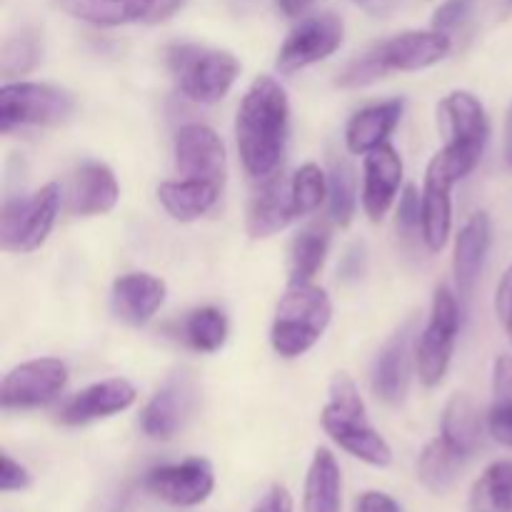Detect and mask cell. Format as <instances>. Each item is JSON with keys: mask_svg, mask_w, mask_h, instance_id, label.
<instances>
[{"mask_svg": "<svg viewBox=\"0 0 512 512\" xmlns=\"http://www.w3.org/2000/svg\"><path fill=\"white\" fill-rule=\"evenodd\" d=\"M253 512H293V498H290V493L283 485H273L263 495V500L255 505Z\"/></svg>", "mask_w": 512, "mask_h": 512, "instance_id": "cell-42", "label": "cell"}, {"mask_svg": "<svg viewBox=\"0 0 512 512\" xmlns=\"http://www.w3.org/2000/svg\"><path fill=\"white\" fill-rule=\"evenodd\" d=\"M165 60L180 93L200 105L223 100L240 75V63L233 53L205 45H170Z\"/></svg>", "mask_w": 512, "mask_h": 512, "instance_id": "cell-4", "label": "cell"}, {"mask_svg": "<svg viewBox=\"0 0 512 512\" xmlns=\"http://www.w3.org/2000/svg\"><path fill=\"white\" fill-rule=\"evenodd\" d=\"M495 315L503 323V328L508 330L512 325V263L500 278L498 290H495Z\"/></svg>", "mask_w": 512, "mask_h": 512, "instance_id": "cell-39", "label": "cell"}, {"mask_svg": "<svg viewBox=\"0 0 512 512\" xmlns=\"http://www.w3.org/2000/svg\"><path fill=\"white\" fill-rule=\"evenodd\" d=\"M470 512H512V460L488 465L468 498Z\"/></svg>", "mask_w": 512, "mask_h": 512, "instance_id": "cell-29", "label": "cell"}, {"mask_svg": "<svg viewBox=\"0 0 512 512\" xmlns=\"http://www.w3.org/2000/svg\"><path fill=\"white\" fill-rule=\"evenodd\" d=\"M465 455H460L453 445L443 438L430 440L418 458V480L425 490L433 495H445L455 488L460 473H463Z\"/></svg>", "mask_w": 512, "mask_h": 512, "instance_id": "cell-28", "label": "cell"}, {"mask_svg": "<svg viewBox=\"0 0 512 512\" xmlns=\"http://www.w3.org/2000/svg\"><path fill=\"white\" fill-rule=\"evenodd\" d=\"M290 128V100L283 85L260 75L245 90L235 115L240 163L255 183H268L283 165Z\"/></svg>", "mask_w": 512, "mask_h": 512, "instance_id": "cell-1", "label": "cell"}, {"mask_svg": "<svg viewBox=\"0 0 512 512\" xmlns=\"http://www.w3.org/2000/svg\"><path fill=\"white\" fill-rule=\"evenodd\" d=\"M275 3H278V10L285 18H300L315 0H275Z\"/></svg>", "mask_w": 512, "mask_h": 512, "instance_id": "cell-44", "label": "cell"}, {"mask_svg": "<svg viewBox=\"0 0 512 512\" xmlns=\"http://www.w3.org/2000/svg\"><path fill=\"white\" fill-rule=\"evenodd\" d=\"M403 183V158L393 145L370 150L363 160V210L373 223L388 215Z\"/></svg>", "mask_w": 512, "mask_h": 512, "instance_id": "cell-17", "label": "cell"}, {"mask_svg": "<svg viewBox=\"0 0 512 512\" xmlns=\"http://www.w3.org/2000/svg\"><path fill=\"white\" fill-rule=\"evenodd\" d=\"M403 110L405 103L400 98L385 100V103L358 110V113L350 118L348 128H345V145H348V153L368 155L370 150L388 143L390 133L398 128L400 118H403Z\"/></svg>", "mask_w": 512, "mask_h": 512, "instance_id": "cell-23", "label": "cell"}, {"mask_svg": "<svg viewBox=\"0 0 512 512\" xmlns=\"http://www.w3.org/2000/svg\"><path fill=\"white\" fill-rule=\"evenodd\" d=\"M185 0H155L153 10H150V18L148 23H160V20H168L170 15L178 13L183 8Z\"/></svg>", "mask_w": 512, "mask_h": 512, "instance_id": "cell-43", "label": "cell"}, {"mask_svg": "<svg viewBox=\"0 0 512 512\" xmlns=\"http://www.w3.org/2000/svg\"><path fill=\"white\" fill-rule=\"evenodd\" d=\"M295 218H298V213H295L293 205L290 180L275 175L250 200L248 215H245V230L253 240H265L288 228Z\"/></svg>", "mask_w": 512, "mask_h": 512, "instance_id": "cell-21", "label": "cell"}, {"mask_svg": "<svg viewBox=\"0 0 512 512\" xmlns=\"http://www.w3.org/2000/svg\"><path fill=\"white\" fill-rule=\"evenodd\" d=\"M353 3L370 15H385L395 8V0H353Z\"/></svg>", "mask_w": 512, "mask_h": 512, "instance_id": "cell-45", "label": "cell"}, {"mask_svg": "<svg viewBox=\"0 0 512 512\" xmlns=\"http://www.w3.org/2000/svg\"><path fill=\"white\" fill-rule=\"evenodd\" d=\"M58 183H48L28 198L5 200L0 213V245L8 253H33L48 240L60 213Z\"/></svg>", "mask_w": 512, "mask_h": 512, "instance_id": "cell-6", "label": "cell"}, {"mask_svg": "<svg viewBox=\"0 0 512 512\" xmlns=\"http://www.w3.org/2000/svg\"><path fill=\"white\" fill-rule=\"evenodd\" d=\"M490 240H493V228L488 213H473L455 235L453 278L455 290L463 300H470V295L475 293L490 253Z\"/></svg>", "mask_w": 512, "mask_h": 512, "instance_id": "cell-19", "label": "cell"}, {"mask_svg": "<svg viewBox=\"0 0 512 512\" xmlns=\"http://www.w3.org/2000/svg\"><path fill=\"white\" fill-rule=\"evenodd\" d=\"M33 478H30L28 470L18 463V460L10 458L8 453H3L0 458V490L3 493H20V490L30 488Z\"/></svg>", "mask_w": 512, "mask_h": 512, "instance_id": "cell-38", "label": "cell"}, {"mask_svg": "<svg viewBox=\"0 0 512 512\" xmlns=\"http://www.w3.org/2000/svg\"><path fill=\"white\" fill-rule=\"evenodd\" d=\"M345 25L335 13H320L305 18L290 30L285 43L280 45L275 68L283 75H293L298 70L310 68L320 60L330 58L343 45Z\"/></svg>", "mask_w": 512, "mask_h": 512, "instance_id": "cell-9", "label": "cell"}, {"mask_svg": "<svg viewBox=\"0 0 512 512\" xmlns=\"http://www.w3.org/2000/svg\"><path fill=\"white\" fill-rule=\"evenodd\" d=\"M470 13H473V0H445V3L435 10L433 28L448 33V30L460 28V25L470 18Z\"/></svg>", "mask_w": 512, "mask_h": 512, "instance_id": "cell-37", "label": "cell"}, {"mask_svg": "<svg viewBox=\"0 0 512 512\" xmlns=\"http://www.w3.org/2000/svg\"><path fill=\"white\" fill-rule=\"evenodd\" d=\"M343 510V475L335 455L318 448L305 475L303 512H340Z\"/></svg>", "mask_w": 512, "mask_h": 512, "instance_id": "cell-26", "label": "cell"}, {"mask_svg": "<svg viewBox=\"0 0 512 512\" xmlns=\"http://www.w3.org/2000/svg\"><path fill=\"white\" fill-rule=\"evenodd\" d=\"M505 160L512 165V105L508 110V120H505Z\"/></svg>", "mask_w": 512, "mask_h": 512, "instance_id": "cell-46", "label": "cell"}, {"mask_svg": "<svg viewBox=\"0 0 512 512\" xmlns=\"http://www.w3.org/2000/svg\"><path fill=\"white\" fill-rule=\"evenodd\" d=\"M328 395V405L320 413V425H323L325 435L353 458L363 460L373 468H388L393 463V448L370 425L368 410H365L355 380L348 373H335L330 380Z\"/></svg>", "mask_w": 512, "mask_h": 512, "instance_id": "cell-2", "label": "cell"}, {"mask_svg": "<svg viewBox=\"0 0 512 512\" xmlns=\"http://www.w3.org/2000/svg\"><path fill=\"white\" fill-rule=\"evenodd\" d=\"M413 368V323H408L380 348L373 363L370 385H373V393L378 395V400L388 405L403 403L410 388V378H413Z\"/></svg>", "mask_w": 512, "mask_h": 512, "instance_id": "cell-16", "label": "cell"}, {"mask_svg": "<svg viewBox=\"0 0 512 512\" xmlns=\"http://www.w3.org/2000/svg\"><path fill=\"white\" fill-rule=\"evenodd\" d=\"M510 5H512V0H510Z\"/></svg>", "mask_w": 512, "mask_h": 512, "instance_id": "cell-48", "label": "cell"}, {"mask_svg": "<svg viewBox=\"0 0 512 512\" xmlns=\"http://www.w3.org/2000/svg\"><path fill=\"white\" fill-rule=\"evenodd\" d=\"M508 338H510V343H512V325L508 328Z\"/></svg>", "mask_w": 512, "mask_h": 512, "instance_id": "cell-47", "label": "cell"}, {"mask_svg": "<svg viewBox=\"0 0 512 512\" xmlns=\"http://www.w3.org/2000/svg\"><path fill=\"white\" fill-rule=\"evenodd\" d=\"M460 333L458 295L450 285L440 283L433 293L430 318L415 343V373L425 388H438L445 380L453 360L455 343Z\"/></svg>", "mask_w": 512, "mask_h": 512, "instance_id": "cell-5", "label": "cell"}, {"mask_svg": "<svg viewBox=\"0 0 512 512\" xmlns=\"http://www.w3.org/2000/svg\"><path fill=\"white\" fill-rule=\"evenodd\" d=\"M365 273V245L353 243L345 250L343 260H340V275L343 280H358Z\"/></svg>", "mask_w": 512, "mask_h": 512, "instance_id": "cell-40", "label": "cell"}, {"mask_svg": "<svg viewBox=\"0 0 512 512\" xmlns=\"http://www.w3.org/2000/svg\"><path fill=\"white\" fill-rule=\"evenodd\" d=\"M493 405L488 410V433L512 448V358L498 355L493 365Z\"/></svg>", "mask_w": 512, "mask_h": 512, "instance_id": "cell-31", "label": "cell"}, {"mask_svg": "<svg viewBox=\"0 0 512 512\" xmlns=\"http://www.w3.org/2000/svg\"><path fill=\"white\" fill-rule=\"evenodd\" d=\"M485 425L478 408L470 400V395L455 393L443 410V425H440V438L453 445L460 455L473 458L483 448Z\"/></svg>", "mask_w": 512, "mask_h": 512, "instance_id": "cell-27", "label": "cell"}, {"mask_svg": "<svg viewBox=\"0 0 512 512\" xmlns=\"http://www.w3.org/2000/svg\"><path fill=\"white\" fill-rule=\"evenodd\" d=\"M290 190H293L295 213L303 218L315 213L328 200V175L320 170V165L305 163L290 178Z\"/></svg>", "mask_w": 512, "mask_h": 512, "instance_id": "cell-35", "label": "cell"}, {"mask_svg": "<svg viewBox=\"0 0 512 512\" xmlns=\"http://www.w3.org/2000/svg\"><path fill=\"white\" fill-rule=\"evenodd\" d=\"M333 303L328 293L313 283L288 285L275 308L270 345L285 360H295L313 350L328 330Z\"/></svg>", "mask_w": 512, "mask_h": 512, "instance_id": "cell-3", "label": "cell"}, {"mask_svg": "<svg viewBox=\"0 0 512 512\" xmlns=\"http://www.w3.org/2000/svg\"><path fill=\"white\" fill-rule=\"evenodd\" d=\"M175 170L180 178L208 180L223 188L228 160L220 135L203 123L183 125L175 133Z\"/></svg>", "mask_w": 512, "mask_h": 512, "instance_id": "cell-13", "label": "cell"}, {"mask_svg": "<svg viewBox=\"0 0 512 512\" xmlns=\"http://www.w3.org/2000/svg\"><path fill=\"white\" fill-rule=\"evenodd\" d=\"M223 188L208 180H193V178H180V180H165L158 185V200L165 208V213L180 223H190L205 215L208 210L215 208Z\"/></svg>", "mask_w": 512, "mask_h": 512, "instance_id": "cell-25", "label": "cell"}, {"mask_svg": "<svg viewBox=\"0 0 512 512\" xmlns=\"http://www.w3.org/2000/svg\"><path fill=\"white\" fill-rule=\"evenodd\" d=\"M328 215L335 225L348 228L358 208V178L355 168L345 158L335 160L328 173Z\"/></svg>", "mask_w": 512, "mask_h": 512, "instance_id": "cell-32", "label": "cell"}, {"mask_svg": "<svg viewBox=\"0 0 512 512\" xmlns=\"http://www.w3.org/2000/svg\"><path fill=\"white\" fill-rule=\"evenodd\" d=\"M200 390L188 370H175L140 413V428L150 440H170L198 408Z\"/></svg>", "mask_w": 512, "mask_h": 512, "instance_id": "cell-10", "label": "cell"}, {"mask_svg": "<svg viewBox=\"0 0 512 512\" xmlns=\"http://www.w3.org/2000/svg\"><path fill=\"white\" fill-rule=\"evenodd\" d=\"M168 288L160 278L150 273L120 275L110 290V308L113 315L125 325L143 328L155 318L165 303Z\"/></svg>", "mask_w": 512, "mask_h": 512, "instance_id": "cell-18", "label": "cell"}, {"mask_svg": "<svg viewBox=\"0 0 512 512\" xmlns=\"http://www.w3.org/2000/svg\"><path fill=\"white\" fill-rule=\"evenodd\" d=\"M120 185L113 170L98 160H88L73 173L68 190V213L78 218L105 215L118 205Z\"/></svg>", "mask_w": 512, "mask_h": 512, "instance_id": "cell-20", "label": "cell"}, {"mask_svg": "<svg viewBox=\"0 0 512 512\" xmlns=\"http://www.w3.org/2000/svg\"><path fill=\"white\" fill-rule=\"evenodd\" d=\"M75 113V100L68 90L48 83H5L0 88V130L10 133L20 125H60Z\"/></svg>", "mask_w": 512, "mask_h": 512, "instance_id": "cell-7", "label": "cell"}, {"mask_svg": "<svg viewBox=\"0 0 512 512\" xmlns=\"http://www.w3.org/2000/svg\"><path fill=\"white\" fill-rule=\"evenodd\" d=\"M55 8L70 18L95 28H118L128 23H148L155 0H53Z\"/></svg>", "mask_w": 512, "mask_h": 512, "instance_id": "cell-24", "label": "cell"}, {"mask_svg": "<svg viewBox=\"0 0 512 512\" xmlns=\"http://www.w3.org/2000/svg\"><path fill=\"white\" fill-rule=\"evenodd\" d=\"M355 512H403V508L390 495L368 490V493H363L355 500Z\"/></svg>", "mask_w": 512, "mask_h": 512, "instance_id": "cell-41", "label": "cell"}, {"mask_svg": "<svg viewBox=\"0 0 512 512\" xmlns=\"http://www.w3.org/2000/svg\"><path fill=\"white\" fill-rule=\"evenodd\" d=\"M138 398V390L125 378H108L100 383L88 385L80 393H75L63 408L58 410V423L78 428V425L95 423V420L113 418L125 413Z\"/></svg>", "mask_w": 512, "mask_h": 512, "instance_id": "cell-15", "label": "cell"}, {"mask_svg": "<svg viewBox=\"0 0 512 512\" xmlns=\"http://www.w3.org/2000/svg\"><path fill=\"white\" fill-rule=\"evenodd\" d=\"M43 58V43H40L38 30L23 28L15 35H10L0 53V70L5 78L25 75L35 68Z\"/></svg>", "mask_w": 512, "mask_h": 512, "instance_id": "cell-34", "label": "cell"}, {"mask_svg": "<svg viewBox=\"0 0 512 512\" xmlns=\"http://www.w3.org/2000/svg\"><path fill=\"white\" fill-rule=\"evenodd\" d=\"M68 383V365L58 358H38L10 370L0 385L3 410L40 408L63 393Z\"/></svg>", "mask_w": 512, "mask_h": 512, "instance_id": "cell-11", "label": "cell"}, {"mask_svg": "<svg viewBox=\"0 0 512 512\" xmlns=\"http://www.w3.org/2000/svg\"><path fill=\"white\" fill-rule=\"evenodd\" d=\"M438 128L445 135L443 148L478 165L490 138V123L483 103L468 90H453L438 103Z\"/></svg>", "mask_w": 512, "mask_h": 512, "instance_id": "cell-8", "label": "cell"}, {"mask_svg": "<svg viewBox=\"0 0 512 512\" xmlns=\"http://www.w3.org/2000/svg\"><path fill=\"white\" fill-rule=\"evenodd\" d=\"M330 235L320 228H308L298 233L290 243V258H288V273L290 285L313 283L315 275L325 265V255H328Z\"/></svg>", "mask_w": 512, "mask_h": 512, "instance_id": "cell-30", "label": "cell"}, {"mask_svg": "<svg viewBox=\"0 0 512 512\" xmlns=\"http://www.w3.org/2000/svg\"><path fill=\"white\" fill-rule=\"evenodd\" d=\"M455 180L443 170L428 163L423 183V243L430 253H440L448 245L450 228H453V200L450 190Z\"/></svg>", "mask_w": 512, "mask_h": 512, "instance_id": "cell-22", "label": "cell"}, {"mask_svg": "<svg viewBox=\"0 0 512 512\" xmlns=\"http://www.w3.org/2000/svg\"><path fill=\"white\" fill-rule=\"evenodd\" d=\"M215 488L213 465L205 458H188L183 463L160 465L145 475V490L163 503L193 508L205 503Z\"/></svg>", "mask_w": 512, "mask_h": 512, "instance_id": "cell-14", "label": "cell"}, {"mask_svg": "<svg viewBox=\"0 0 512 512\" xmlns=\"http://www.w3.org/2000/svg\"><path fill=\"white\" fill-rule=\"evenodd\" d=\"M395 228L405 240L423 235V193L415 185H405L400 193L398 210H395Z\"/></svg>", "mask_w": 512, "mask_h": 512, "instance_id": "cell-36", "label": "cell"}, {"mask_svg": "<svg viewBox=\"0 0 512 512\" xmlns=\"http://www.w3.org/2000/svg\"><path fill=\"white\" fill-rule=\"evenodd\" d=\"M183 340L198 353H218L228 340V318L218 308H198L183 320Z\"/></svg>", "mask_w": 512, "mask_h": 512, "instance_id": "cell-33", "label": "cell"}, {"mask_svg": "<svg viewBox=\"0 0 512 512\" xmlns=\"http://www.w3.org/2000/svg\"><path fill=\"white\" fill-rule=\"evenodd\" d=\"M373 50L383 73H415L438 65L453 50V40L443 30H405L393 38L378 43Z\"/></svg>", "mask_w": 512, "mask_h": 512, "instance_id": "cell-12", "label": "cell"}]
</instances>
